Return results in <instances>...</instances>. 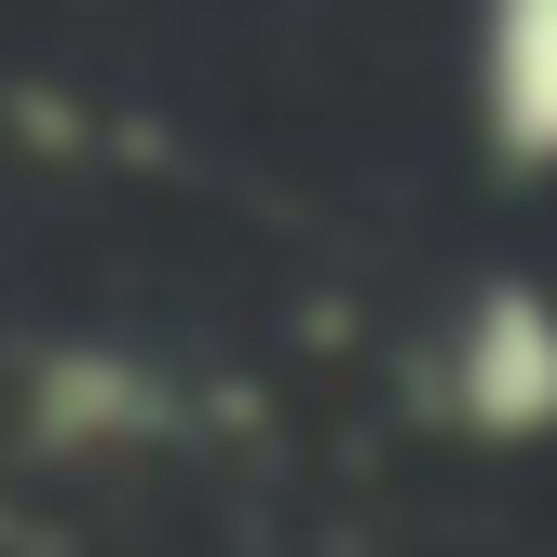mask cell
I'll return each mask as SVG.
<instances>
[{
  "label": "cell",
  "mask_w": 557,
  "mask_h": 557,
  "mask_svg": "<svg viewBox=\"0 0 557 557\" xmlns=\"http://www.w3.org/2000/svg\"><path fill=\"white\" fill-rule=\"evenodd\" d=\"M177 422H190V395L123 341H41L14 368V449L27 462H150V449H177Z\"/></svg>",
  "instance_id": "obj_2"
},
{
  "label": "cell",
  "mask_w": 557,
  "mask_h": 557,
  "mask_svg": "<svg viewBox=\"0 0 557 557\" xmlns=\"http://www.w3.org/2000/svg\"><path fill=\"white\" fill-rule=\"evenodd\" d=\"M435 408L476 449H544L557 435V286H531V272L462 286L449 341H435Z\"/></svg>",
  "instance_id": "obj_1"
},
{
  "label": "cell",
  "mask_w": 557,
  "mask_h": 557,
  "mask_svg": "<svg viewBox=\"0 0 557 557\" xmlns=\"http://www.w3.org/2000/svg\"><path fill=\"white\" fill-rule=\"evenodd\" d=\"M476 136L504 177H557V0H476Z\"/></svg>",
  "instance_id": "obj_3"
}]
</instances>
